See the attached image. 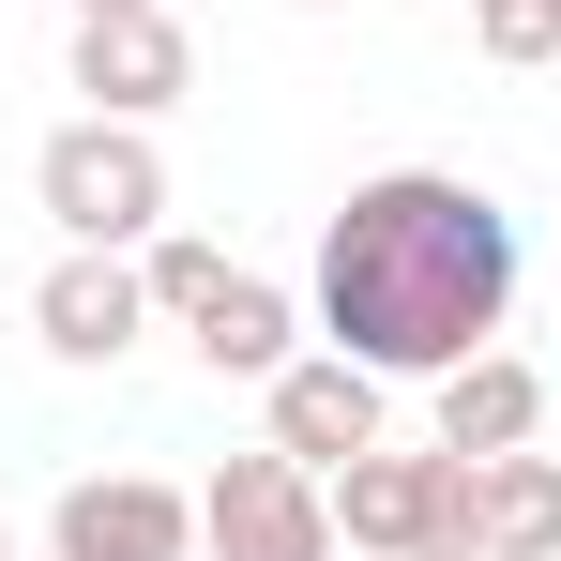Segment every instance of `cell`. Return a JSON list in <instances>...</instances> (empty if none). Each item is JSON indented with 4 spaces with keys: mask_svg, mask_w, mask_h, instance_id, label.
Instances as JSON below:
<instances>
[{
    "mask_svg": "<svg viewBox=\"0 0 561 561\" xmlns=\"http://www.w3.org/2000/svg\"><path fill=\"white\" fill-rule=\"evenodd\" d=\"M319 350L379 379H440L516 319V213L456 168H379L319 213V274H304Z\"/></svg>",
    "mask_w": 561,
    "mask_h": 561,
    "instance_id": "obj_1",
    "label": "cell"
},
{
    "mask_svg": "<svg viewBox=\"0 0 561 561\" xmlns=\"http://www.w3.org/2000/svg\"><path fill=\"white\" fill-rule=\"evenodd\" d=\"M31 197H46V228L61 243H152L168 228V152H152V122H106V106H77L46 152H31Z\"/></svg>",
    "mask_w": 561,
    "mask_h": 561,
    "instance_id": "obj_2",
    "label": "cell"
},
{
    "mask_svg": "<svg viewBox=\"0 0 561 561\" xmlns=\"http://www.w3.org/2000/svg\"><path fill=\"white\" fill-rule=\"evenodd\" d=\"M470 516V456H410V440H379V456L334 470V547H365V561H425V547H470L456 531Z\"/></svg>",
    "mask_w": 561,
    "mask_h": 561,
    "instance_id": "obj_3",
    "label": "cell"
},
{
    "mask_svg": "<svg viewBox=\"0 0 561 561\" xmlns=\"http://www.w3.org/2000/svg\"><path fill=\"white\" fill-rule=\"evenodd\" d=\"M197 561H334V485L304 456H228L197 485Z\"/></svg>",
    "mask_w": 561,
    "mask_h": 561,
    "instance_id": "obj_4",
    "label": "cell"
},
{
    "mask_svg": "<svg viewBox=\"0 0 561 561\" xmlns=\"http://www.w3.org/2000/svg\"><path fill=\"white\" fill-rule=\"evenodd\" d=\"M46 561H197V485H168V470H77L46 501Z\"/></svg>",
    "mask_w": 561,
    "mask_h": 561,
    "instance_id": "obj_5",
    "label": "cell"
},
{
    "mask_svg": "<svg viewBox=\"0 0 561 561\" xmlns=\"http://www.w3.org/2000/svg\"><path fill=\"white\" fill-rule=\"evenodd\" d=\"M152 319H168V304H152V274H137L122 243H61V259L31 274V334H46V365H122Z\"/></svg>",
    "mask_w": 561,
    "mask_h": 561,
    "instance_id": "obj_6",
    "label": "cell"
},
{
    "mask_svg": "<svg viewBox=\"0 0 561 561\" xmlns=\"http://www.w3.org/2000/svg\"><path fill=\"white\" fill-rule=\"evenodd\" d=\"M259 440H274V456H304L319 485H334L350 456H379V440H394V425H379V365H350V350L274 365V379H259Z\"/></svg>",
    "mask_w": 561,
    "mask_h": 561,
    "instance_id": "obj_7",
    "label": "cell"
},
{
    "mask_svg": "<svg viewBox=\"0 0 561 561\" xmlns=\"http://www.w3.org/2000/svg\"><path fill=\"white\" fill-rule=\"evenodd\" d=\"M61 77H77V106H106V122H168V106L197 92V46H183L168 0H137V15H77Z\"/></svg>",
    "mask_w": 561,
    "mask_h": 561,
    "instance_id": "obj_8",
    "label": "cell"
},
{
    "mask_svg": "<svg viewBox=\"0 0 561 561\" xmlns=\"http://www.w3.org/2000/svg\"><path fill=\"white\" fill-rule=\"evenodd\" d=\"M516 440H547V365H516V350L440 365V456H516Z\"/></svg>",
    "mask_w": 561,
    "mask_h": 561,
    "instance_id": "obj_9",
    "label": "cell"
},
{
    "mask_svg": "<svg viewBox=\"0 0 561 561\" xmlns=\"http://www.w3.org/2000/svg\"><path fill=\"white\" fill-rule=\"evenodd\" d=\"M304 334H319V319H304L274 274H228V288L183 319V350H197L213 379H274V365H304Z\"/></svg>",
    "mask_w": 561,
    "mask_h": 561,
    "instance_id": "obj_10",
    "label": "cell"
},
{
    "mask_svg": "<svg viewBox=\"0 0 561 561\" xmlns=\"http://www.w3.org/2000/svg\"><path fill=\"white\" fill-rule=\"evenodd\" d=\"M485 561H561V456H470V516H456Z\"/></svg>",
    "mask_w": 561,
    "mask_h": 561,
    "instance_id": "obj_11",
    "label": "cell"
},
{
    "mask_svg": "<svg viewBox=\"0 0 561 561\" xmlns=\"http://www.w3.org/2000/svg\"><path fill=\"white\" fill-rule=\"evenodd\" d=\"M470 46L485 61H516V77H561V0H456Z\"/></svg>",
    "mask_w": 561,
    "mask_h": 561,
    "instance_id": "obj_12",
    "label": "cell"
},
{
    "mask_svg": "<svg viewBox=\"0 0 561 561\" xmlns=\"http://www.w3.org/2000/svg\"><path fill=\"white\" fill-rule=\"evenodd\" d=\"M137 274H152V304H168V319H197V304L228 288V243H197V228H152V243H137Z\"/></svg>",
    "mask_w": 561,
    "mask_h": 561,
    "instance_id": "obj_13",
    "label": "cell"
},
{
    "mask_svg": "<svg viewBox=\"0 0 561 561\" xmlns=\"http://www.w3.org/2000/svg\"><path fill=\"white\" fill-rule=\"evenodd\" d=\"M61 15H137V0H61Z\"/></svg>",
    "mask_w": 561,
    "mask_h": 561,
    "instance_id": "obj_14",
    "label": "cell"
},
{
    "mask_svg": "<svg viewBox=\"0 0 561 561\" xmlns=\"http://www.w3.org/2000/svg\"><path fill=\"white\" fill-rule=\"evenodd\" d=\"M304 15H365V0H304Z\"/></svg>",
    "mask_w": 561,
    "mask_h": 561,
    "instance_id": "obj_15",
    "label": "cell"
},
{
    "mask_svg": "<svg viewBox=\"0 0 561 561\" xmlns=\"http://www.w3.org/2000/svg\"><path fill=\"white\" fill-rule=\"evenodd\" d=\"M425 561H485V547H425Z\"/></svg>",
    "mask_w": 561,
    "mask_h": 561,
    "instance_id": "obj_16",
    "label": "cell"
},
{
    "mask_svg": "<svg viewBox=\"0 0 561 561\" xmlns=\"http://www.w3.org/2000/svg\"><path fill=\"white\" fill-rule=\"evenodd\" d=\"M0 561H15V531H0Z\"/></svg>",
    "mask_w": 561,
    "mask_h": 561,
    "instance_id": "obj_17",
    "label": "cell"
}]
</instances>
